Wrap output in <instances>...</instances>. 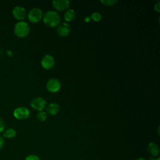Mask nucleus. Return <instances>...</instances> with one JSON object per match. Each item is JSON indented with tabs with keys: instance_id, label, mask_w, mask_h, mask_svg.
<instances>
[{
	"instance_id": "obj_1",
	"label": "nucleus",
	"mask_w": 160,
	"mask_h": 160,
	"mask_svg": "<svg viewBox=\"0 0 160 160\" xmlns=\"http://www.w3.org/2000/svg\"><path fill=\"white\" fill-rule=\"evenodd\" d=\"M43 21L47 26L53 28L59 24L60 17L56 12L48 11L44 15Z\"/></svg>"
},
{
	"instance_id": "obj_2",
	"label": "nucleus",
	"mask_w": 160,
	"mask_h": 160,
	"mask_svg": "<svg viewBox=\"0 0 160 160\" xmlns=\"http://www.w3.org/2000/svg\"><path fill=\"white\" fill-rule=\"evenodd\" d=\"M15 34L20 38L26 36L29 32V27L27 22L24 21H19L17 22L14 28Z\"/></svg>"
},
{
	"instance_id": "obj_3",
	"label": "nucleus",
	"mask_w": 160,
	"mask_h": 160,
	"mask_svg": "<svg viewBox=\"0 0 160 160\" xmlns=\"http://www.w3.org/2000/svg\"><path fill=\"white\" fill-rule=\"evenodd\" d=\"M29 20L34 23L38 22L42 17V11L37 8H32L29 11L28 14Z\"/></svg>"
},
{
	"instance_id": "obj_4",
	"label": "nucleus",
	"mask_w": 160,
	"mask_h": 160,
	"mask_svg": "<svg viewBox=\"0 0 160 160\" xmlns=\"http://www.w3.org/2000/svg\"><path fill=\"white\" fill-rule=\"evenodd\" d=\"M46 88L51 92H56L61 88V82L58 79L51 78L46 83Z\"/></svg>"
},
{
	"instance_id": "obj_5",
	"label": "nucleus",
	"mask_w": 160,
	"mask_h": 160,
	"mask_svg": "<svg viewBox=\"0 0 160 160\" xmlns=\"http://www.w3.org/2000/svg\"><path fill=\"white\" fill-rule=\"evenodd\" d=\"M13 114L14 117L18 119H24L29 117L30 112L28 108L21 106L15 109Z\"/></svg>"
},
{
	"instance_id": "obj_6",
	"label": "nucleus",
	"mask_w": 160,
	"mask_h": 160,
	"mask_svg": "<svg viewBox=\"0 0 160 160\" xmlns=\"http://www.w3.org/2000/svg\"><path fill=\"white\" fill-rule=\"evenodd\" d=\"M46 102L44 99L42 98H34L31 102V106L32 108L38 110L39 111L43 110L46 106Z\"/></svg>"
},
{
	"instance_id": "obj_7",
	"label": "nucleus",
	"mask_w": 160,
	"mask_h": 160,
	"mask_svg": "<svg viewBox=\"0 0 160 160\" xmlns=\"http://www.w3.org/2000/svg\"><path fill=\"white\" fill-rule=\"evenodd\" d=\"M52 3L53 7L59 11L66 10L69 6V1L68 0H54Z\"/></svg>"
},
{
	"instance_id": "obj_8",
	"label": "nucleus",
	"mask_w": 160,
	"mask_h": 160,
	"mask_svg": "<svg viewBox=\"0 0 160 160\" xmlns=\"http://www.w3.org/2000/svg\"><path fill=\"white\" fill-rule=\"evenodd\" d=\"M41 63L43 68L46 69H51L54 65V58L49 54H46L42 58Z\"/></svg>"
},
{
	"instance_id": "obj_9",
	"label": "nucleus",
	"mask_w": 160,
	"mask_h": 160,
	"mask_svg": "<svg viewBox=\"0 0 160 160\" xmlns=\"http://www.w3.org/2000/svg\"><path fill=\"white\" fill-rule=\"evenodd\" d=\"M12 14L14 18L18 20H22L25 18L26 12L25 9L20 6H16L12 10Z\"/></svg>"
},
{
	"instance_id": "obj_10",
	"label": "nucleus",
	"mask_w": 160,
	"mask_h": 160,
	"mask_svg": "<svg viewBox=\"0 0 160 160\" xmlns=\"http://www.w3.org/2000/svg\"><path fill=\"white\" fill-rule=\"evenodd\" d=\"M71 31V28L68 23L62 22L58 25L57 28V33L60 36H66Z\"/></svg>"
},
{
	"instance_id": "obj_11",
	"label": "nucleus",
	"mask_w": 160,
	"mask_h": 160,
	"mask_svg": "<svg viewBox=\"0 0 160 160\" xmlns=\"http://www.w3.org/2000/svg\"><path fill=\"white\" fill-rule=\"evenodd\" d=\"M59 111V106L57 103H51L48 105L46 109V111L48 114L51 116H54L58 113Z\"/></svg>"
},
{
	"instance_id": "obj_12",
	"label": "nucleus",
	"mask_w": 160,
	"mask_h": 160,
	"mask_svg": "<svg viewBox=\"0 0 160 160\" xmlns=\"http://www.w3.org/2000/svg\"><path fill=\"white\" fill-rule=\"evenodd\" d=\"M148 151L151 155L156 156L158 154L159 148L156 144L154 142H151L148 146Z\"/></svg>"
},
{
	"instance_id": "obj_13",
	"label": "nucleus",
	"mask_w": 160,
	"mask_h": 160,
	"mask_svg": "<svg viewBox=\"0 0 160 160\" xmlns=\"http://www.w3.org/2000/svg\"><path fill=\"white\" fill-rule=\"evenodd\" d=\"M76 18V12L73 9H69L64 14V19L67 21H72Z\"/></svg>"
},
{
	"instance_id": "obj_14",
	"label": "nucleus",
	"mask_w": 160,
	"mask_h": 160,
	"mask_svg": "<svg viewBox=\"0 0 160 160\" xmlns=\"http://www.w3.org/2000/svg\"><path fill=\"white\" fill-rule=\"evenodd\" d=\"M16 134V131L12 129V128H10L7 129L3 134V136L7 138H14Z\"/></svg>"
},
{
	"instance_id": "obj_15",
	"label": "nucleus",
	"mask_w": 160,
	"mask_h": 160,
	"mask_svg": "<svg viewBox=\"0 0 160 160\" xmlns=\"http://www.w3.org/2000/svg\"><path fill=\"white\" fill-rule=\"evenodd\" d=\"M46 118H47L46 113L43 111H41L37 114V119L39 121H41V122L44 121L46 120Z\"/></svg>"
},
{
	"instance_id": "obj_16",
	"label": "nucleus",
	"mask_w": 160,
	"mask_h": 160,
	"mask_svg": "<svg viewBox=\"0 0 160 160\" xmlns=\"http://www.w3.org/2000/svg\"><path fill=\"white\" fill-rule=\"evenodd\" d=\"M91 18H92V19L94 21H99L101 19V14L98 12H94L93 13L91 14Z\"/></svg>"
},
{
	"instance_id": "obj_17",
	"label": "nucleus",
	"mask_w": 160,
	"mask_h": 160,
	"mask_svg": "<svg viewBox=\"0 0 160 160\" xmlns=\"http://www.w3.org/2000/svg\"><path fill=\"white\" fill-rule=\"evenodd\" d=\"M117 0H101V2L106 6H112L116 4Z\"/></svg>"
},
{
	"instance_id": "obj_18",
	"label": "nucleus",
	"mask_w": 160,
	"mask_h": 160,
	"mask_svg": "<svg viewBox=\"0 0 160 160\" xmlns=\"http://www.w3.org/2000/svg\"><path fill=\"white\" fill-rule=\"evenodd\" d=\"M26 160H40V159L38 156L35 155H30L26 158Z\"/></svg>"
},
{
	"instance_id": "obj_19",
	"label": "nucleus",
	"mask_w": 160,
	"mask_h": 160,
	"mask_svg": "<svg viewBox=\"0 0 160 160\" xmlns=\"http://www.w3.org/2000/svg\"><path fill=\"white\" fill-rule=\"evenodd\" d=\"M4 129V121L0 118V132H1Z\"/></svg>"
},
{
	"instance_id": "obj_20",
	"label": "nucleus",
	"mask_w": 160,
	"mask_h": 160,
	"mask_svg": "<svg viewBox=\"0 0 160 160\" xmlns=\"http://www.w3.org/2000/svg\"><path fill=\"white\" fill-rule=\"evenodd\" d=\"M154 9L158 12L160 11V2H158L156 4H155Z\"/></svg>"
},
{
	"instance_id": "obj_21",
	"label": "nucleus",
	"mask_w": 160,
	"mask_h": 160,
	"mask_svg": "<svg viewBox=\"0 0 160 160\" xmlns=\"http://www.w3.org/2000/svg\"><path fill=\"white\" fill-rule=\"evenodd\" d=\"M4 145V139L2 137L0 136V149Z\"/></svg>"
},
{
	"instance_id": "obj_22",
	"label": "nucleus",
	"mask_w": 160,
	"mask_h": 160,
	"mask_svg": "<svg viewBox=\"0 0 160 160\" xmlns=\"http://www.w3.org/2000/svg\"><path fill=\"white\" fill-rule=\"evenodd\" d=\"M89 19H90V18H89V17H86L85 19H84V21H86V22H88Z\"/></svg>"
},
{
	"instance_id": "obj_23",
	"label": "nucleus",
	"mask_w": 160,
	"mask_h": 160,
	"mask_svg": "<svg viewBox=\"0 0 160 160\" xmlns=\"http://www.w3.org/2000/svg\"><path fill=\"white\" fill-rule=\"evenodd\" d=\"M136 160H145V159H142V158H141V159H136Z\"/></svg>"
},
{
	"instance_id": "obj_24",
	"label": "nucleus",
	"mask_w": 160,
	"mask_h": 160,
	"mask_svg": "<svg viewBox=\"0 0 160 160\" xmlns=\"http://www.w3.org/2000/svg\"><path fill=\"white\" fill-rule=\"evenodd\" d=\"M157 160H159V158H158V159H157Z\"/></svg>"
}]
</instances>
